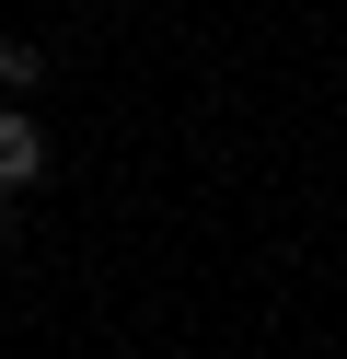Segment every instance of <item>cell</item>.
Listing matches in <instances>:
<instances>
[{
    "label": "cell",
    "instance_id": "cell-1",
    "mask_svg": "<svg viewBox=\"0 0 347 359\" xmlns=\"http://www.w3.org/2000/svg\"><path fill=\"white\" fill-rule=\"evenodd\" d=\"M35 174H46V128L0 104V197H12V186H35Z\"/></svg>",
    "mask_w": 347,
    "mask_h": 359
}]
</instances>
